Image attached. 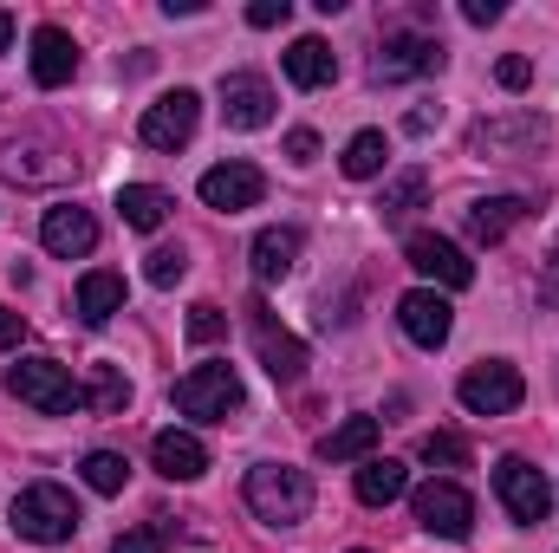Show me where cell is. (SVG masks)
I'll return each mask as SVG.
<instances>
[{
    "instance_id": "9c48e42d",
    "label": "cell",
    "mask_w": 559,
    "mask_h": 553,
    "mask_svg": "<svg viewBox=\"0 0 559 553\" xmlns=\"http://www.w3.org/2000/svg\"><path fill=\"white\" fill-rule=\"evenodd\" d=\"M455 398H462L475 416H508V411H521V398H527V378H521L508 358H488V365H468V372H462Z\"/></svg>"
},
{
    "instance_id": "d590c367",
    "label": "cell",
    "mask_w": 559,
    "mask_h": 553,
    "mask_svg": "<svg viewBox=\"0 0 559 553\" xmlns=\"http://www.w3.org/2000/svg\"><path fill=\"white\" fill-rule=\"evenodd\" d=\"M20 339H26V319L13 306H0V352H20Z\"/></svg>"
},
{
    "instance_id": "b9f144b4",
    "label": "cell",
    "mask_w": 559,
    "mask_h": 553,
    "mask_svg": "<svg viewBox=\"0 0 559 553\" xmlns=\"http://www.w3.org/2000/svg\"><path fill=\"white\" fill-rule=\"evenodd\" d=\"M352 553H365V548H352Z\"/></svg>"
},
{
    "instance_id": "ffe728a7",
    "label": "cell",
    "mask_w": 559,
    "mask_h": 553,
    "mask_svg": "<svg viewBox=\"0 0 559 553\" xmlns=\"http://www.w3.org/2000/svg\"><path fill=\"white\" fill-rule=\"evenodd\" d=\"M280 66H286V79H293L299 92H319V85H332V79H338V59H332V46H325V39H312V33H306V39H293Z\"/></svg>"
},
{
    "instance_id": "836d02e7",
    "label": "cell",
    "mask_w": 559,
    "mask_h": 553,
    "mask_svg": "<svg viewBox=\"0 0 559 553\" xmlns=\"http://www.w3.org/2000/svg\"><path fill=\"white\" fill-rule=\"evenodd\" d=\"M286 20H293V0H254L248 7V26H261V33L267 26H286Z\"/></svg>"
},
{
    "instance_id": "44dd1931",
    "label": "cell",
    "mask_w": 559,
    "mask_h": 553,
    "mask_svg": "<svg viewBox=\"0 0 559 553\" xmlns=\"http://www.w3.org/2000/svg\"><path fill=\"white\" fill-rule=\"evenodd\" d=\"M521 222H527V202H521V196H488V202H475V209H468V235H475V242H488V248H495V242H508Z\"/></svg>"
},
{
    "instance_id": "4dcf8cb0",
    "label": "cell",
    "mask_w": 559,
    "mask_h": 553,
    "mask_svg": "<svg viewBox=\"0 0 559 553\" xmlns=\"http://www.w3.org/2000/svg\"><path fill=\"white\" fill-rule=\"evenodd\" d=\"M423 462H436V469H468V443L449 436V430H429V436H423Z\"/></svg>"
},
{
    "instance_id": "7c38bea8",
    "label": "cell",
    "mask_w": 559,
    "mask_h": 553,
    "mask_svg": "<svg viewBox=\"0 0 559 553\" xmlns=\"http://www.w3.org/2000/svg\"><path fill=\"white\" fill-rule=\"evenodd\" d=\"M261 196H267V176H261L254 163H241V156H228V163H215V169L202 176V202L222 209V215H241V209H254Z\"/></svg>"
},
{
    "instance_id": "277c9868",
    "label": "cell",
    "mask_w": 559,
    "mask_h": 553,
    "mask_svg": "<svg viewBox=\"0 0 559 553\" xmlns=\"http://www.w3.org/2000/svg\"><path fill=\"white\" fill-rule=\"evenodd\" d=\"M7 391L46 416H72L85 404V391L72 385V372L59 358H20V365H7Z\"/></svg>"
},
{
    "instance_id": "ac0fdd59",
    "label": "cell",
    "mask_w": 559,
    "mask_h": 553,
    "mask_svg": "<svg viewBox=\"0 0 559 553\" xmlns=\"http://www.w3.org/2000/svg\"><path fill=\"white\" fill-rule=\"evenodd\" d=\"M150 462H156V475H169V482H195V475L209 469V449H202V436H189V430H156Z\"/></svg>"
},
{
    "instance_id": "3957f363",
    "label": "cell",
    "mask_w": 559,
    "mask_h": 553,
    "mask_svg": "<svg viewBox=\"0 0 559 553\" xmlns=\"http://www.w3.org/2000/svg\"><path fill=\"white\" fill-rule=\"evenodd\" d=\"M169 404H176L182 416H195V423H228V416H241L248 391H241L235 365H195V372H182V378H176Z\"/></svg>"
},
{
    "instance_id": "5bb4252c",
    "label": "cell",
    "mask_w": 559,
    "mask_h": 553,
    "mask_svg": "<svg viewBox=\"0 0 559 553\" xmlns=\"http://www.w3.org/2000/svg\"><path fill=\"white\" fill-rule=\"evenodd\" d=\"M222 118L235 131H267L274 125V85L261 72H228L222 79Z\"/></svg>"
},
{
    "instance_id": "d6986e66",
    "label": "cell",
    "mask_w": 559,
    "mask_h": 553,
    "mask_svg": "<svg viewBox=\"0 0 559 553\" xmlns=\"http://www.w3.org/2000/svg\"><path fill=\"white\" fill-rule=\"evenodd\" d=\"M378 436H384V423H378V416H345L338 430H325V436H319V462H371Z\"/></svg>"
},
{
    "instance_id": "1f68e13d",
    "label": "cell",
    "mask_w": 559,
    "mask_h": 553,
    "mask_svg": "<svg viewBox=\"0 0 559 553\" xmlns=\"http://www.w3.org/2000/svg\"><path fill=\"white\" fill-rule=\"evenodd\" d=\"M143 274H150V286H176V280L189 274V255L176 242H163V248H150V268Z\"/></svg>"
},
{
    "instance_id": "8992f818",
    "label": "cell",
    "mask_w": 559,
    "mask_h": 553,
    "mask_svg": "<svg viewBox=\"0 0 559 553\" xmlns=\"http://www.w3.org/2000/svg\"><path fill=\"white\" fill-rule=\"evenodd\" d=\"M495 495H501V508L514 515V528H540L547 508H554V489H547V475H540L527 456H501V462H495Z\"/></svg>"
},
{
    "instance_id": "6da1fadb",
    "label": "cell",
    "mask_w": 559,
    "mask_h": 553,
    "mask_svg": "<svg viewBox=\"0 0 559 553\" xmlns=\"http://www.w3.org/2000/svg\"><path fill=\"white\" fill-rule=\"evenodd\" d=\"M7 521H13V534L20 541H33V548H66L72 534H79V502H72V489H59V482H26L20 495H13V508H7Z\"/></svg>"
},
{
    "instance_id": "ab89813d",
    "label": "cell",
    "mask_w": 559,
    "mask_h": 553,
    "mask_svg": "<svg viewBox=\"0 0 559 553\" xmlns=\"http://www.w3.org/2000/svg\"><path fill=\"white\" fill-rule=\"evenodd\" d=\"M540 293H547V299H559V248H554V261H547V280H540Z\"/></svg>"
},
{
    "instance_id": "d4e9b609",
    "label": "cell",
    "mask_w": 559,
    "mask_h": 553,
    "mask_svg": "<svg viewBox=\"0 0 559 553\" xmlns=\"http://www.w3.org/2000/svg\"><path fill=\"white\" fill-rule=\"evenodd\" d=\"M338 163H345L352 183H371V176H384V163H391V138H384V131H358V138L345 143Z\"/></svg>"
},
{
    "instance_id": "484cf974",
    "label": "cell",
    "mask_w": 559,
    "mask_h": 553,
    "mask_svg": "<svg viewBox=\"0 0 559 553\" xmlns=\"http://www.w3.org/2000/svg\"><path fill=\"white\" fill-rule=\"evenodd\" d=\"M118 215H124L131 228H143V235H150V228H163L169 196H163V189H150V183H124V189H118Z\"/></svg>"
},
{
    "instance_id": "f546056e",
    "label": "cell",
    "mask_w": 559,
    "mask_h": 553,
    "mask_svg": "<svg viewBox=\"0 0 559 553\" xmlns=\"http://www.w3.org/2000/svg\"><path fill=\"white\" fill-rule=\"evenodd\" d=\"M182 332H189V345H215V339H228V313H222L215 299H195Z\"/></svg>"
},
{
    "instance_id": "83f0119b",
    "label": "cell",
    "mask_w": 559,
    "mask_h": 553,
    "mask_svg": "<svg viewBox=\"0 0 559 553\" xmlns=\"http://www.w3.org/2000/svg\"><path fill=\"white\" fill-rule=\"evenodd\" d=\"M423 196H429V176H423V169H404V176H391V183H384L378 215H384V222H404L411 209H423Z\"/></svg>"
},
{
    "instance_id": "60d3db41",
    "label": "cell",
    "mask_w": 559,
    "mask_h": 553,
    "mask_svg": "<svg viewBox=\"0 0 559 553\" xmlns=\"http://www.w3.org/2000/svg\"><path fill=\"white\" fill-rule=\"evenodd\" d=\"M13 46V13H0V52Z\"/></svg>"
},
{
    "instance_id": "7402d4cb",
    "label": "cell",
    "mask_w": 559,
    "mask_h": 553,
    "mask_svg": "<svg viewBox=\"0 0 559 553\" xmlns=\"http://www.w3.org/2000/svg\"><path fill=\"white\" fill-rule=\"evenodd\" d=\"M299 248H306L299 228H261L254 235V280H286L299 268Z\"/></svg>"
},
{
    "instance_id": "cb8c5ba5",
    "label": "cell",
    "mask_w": 559,
    "mask_h": 553,
    "mask_svg": "<svg viewBox=\"0 0 559 553\" xmlns=\"http://www.w3.org/2000/svg\"><path fill=\"white\" fill-rule=\"evenodd\" d=\"M111 313H124V274L98 268V274L79 280V319H85V326H105Z\"/></svg>"
},
{
    "instance_id": "ba28073f",
    "label": "cell",
    "mask_w": 559,
    "mask_h": 553,
    "mask_svg": "<svg viewBox=\"0 0 559 553\" xmlns=\"http://www.w3.org/2000/svg\"><path fill=\"white\" fill-rule=\"evenodd\" d=\"M554 138V125L540 118V111H501V118H481L475 131H468V150L475 156H534V150H547Z\"/></svg>"
},
{
    "instance_id": "4fadbf2b",
    "label": "cell",
    "mask_w": 559,
    "mask_h": 553,
    "mask_svg": "<svg viewBox=\"0 0 559 553\" xmlns=\"http://www.w3.org/2000/svg\"><path fill=\"white\" fill-rule=\"evenodd\" d=\"M397 326L411 332V345L436 352V345H449V332H455V306H449L436 286H417V293L397 299Z\"/></svg>"
},
{
    "instance_id": "e575fe53",
    "label": "cell",
    "mask_w": 559,
    "mask_h": 553,
    "mask_svg": "<svg viewBox=\"0 0 559 553\" xmlns=\"http://www.w3.org/2000/svg\"><path fill=\"white\" fill-rule=\"evenodd\" d=\"M495 79H501V85H508V92H527V79H534V66H527V59H521V52H508V59H501V66H495Z\"/></svg>"
},
{
    "instance_id": "9a60e30c",
    "label": "cell",
    "mask_w": 559,
    "mask_h": 553,
    "mask_svg": "<svg viewBox=\"0 0 559 553\" xmlns=\"http://www.w3.org/2000/svg\"><path fill=\"white\" fill-rule=\"evenodd\" d=\"M404 261H411L423 280H436V286H468V280H475V261H468L455 242H442V235H411V242H404Z\"/></svg>"
},
{
    "instance_id": "8d00e7d4",
    "label": "cell",
    "mask_w": 559,
    "mask_h": 553,
    "mask_svg": "<svg viewBox=\"0 0 559 553\" xmlns=\"http://www.w3.org/2000/svg\"><path fill=\"white\" fill-rule=\"evenodd\" d=\"M436 125H442V105H417V111L404 118V131H411V138H429Z\"/></svg>"
},
{
    "instance_id": "e0dca14e",
    "label": "cell",
    "mask_w": 559,
    "mask_h": 553,
    "mask_svg": "<svg viewBox=\"0 0 559 553\" xmlns=\"http://www.w3.org/2000/svg\"><path fill=\"white\" fill-rule=\"evenodd\" d=\"M72 72H79L72 33H66V26H39V33H33V85H39V92H59V85H72Z\"/></svg>"
},
{
    "instance_id": "52a82bcc",
    "label": "cell",
    "mask_w": 559,
    "mask_h": 553,
    "mask_svg": "<svg viewBox=\"0 0 559 553\" xmlns=\"http://www.w3.org/2000/svg\"><path fill=\"white\" fill-rule=\"evenodd\" d=\"M411 515H417L423 534H442V541H468V528H475V502H468V489L449 482V475L423 482L417 495H411Z\"/></svg>"
},
{
    "instance_id": "4316f807",
    "label": "cell",
    "mask_w": 559,
    "mask_h": 553,
    "mask_svg": "<svg viewBox=\"0 0 559 553\" xmlns=\"http://www.w3.org/2000/svg\"><path fill=\"white\" fill-rule=\"evenodd\" d=\"M85 404L98 416H124L131 411V378L118 372V365H92V391H85Z\"/></svg>"
},
{
    "instance_id": "5b68a950",
    "label": "cell",
    "mask_w": 559,
    "mask_h": 553,
    "mask_svg": "<svg viewBox=\"0 0 559 553\" xmlns=\"http://www.w3.org/2000/svg\"><path fill=\"white\" fill-rule=\"evenodd\" d=\"M449 66V46L436 33H384V46L371 52V85H404V79H429Z\"/></svg>"
},
{
    "instance_id": "7a4b0ae2",
    "label": "cell",
    "mask_w": 559,
    "mask_h": 553,
    "mask_svg": "<svg viewBox=\"0 0 559 553\" xmlns=\"http://www.w3.org/2000/svg\"><path fill=\"white\" fill-rule=\"evenodd\" d=\"M248 508L267 521V528H299L312 515V475L293 469V462H261L248 469Z\"/></svg>"
},
{
    "instance_id": "8fae6325",
    "label": "cell",
    "mask_w": 559,
    "mask_h": 553,
    "mask_svg": "<svg viewBox=\"0 0 559 553\" xmlns=\"http://www.w3.org/2000/svg\"><path fill=\"white\" fill-rule=\"evenodd\" d=\"M248 332H254V352H261V365H267L274 385H299L306 378V345L286 326H274L267 306H248Z\"/></svg>"
},
{
    "instance_id": "f35d334b",
    "label": "cell",
    "mask_w": 559,
    "mask_h": 553,
    "mask_svg": "<svg viewBox=\"0 0 559 553\" xmlns=\"http://www.w3.org/2000/svg\"><path fill=\"white\" fill-rule=\"evenodd\" d=\"M286 156H293V163H312V156H319V138H312V131H286Z\"/></svg>"
},
{
    "instance_id": "30bf717a",
    "label": "cell",
    "mask_w": 559,
    "mask_h": 553,
    "mask_svg": "<svg viewBox=\"0 0 559 553\" xmlns=\"http://www.w3.org/2000/svg\"><path fill=\"white\" fill-rule=\"evenodd\" d=\"M195 125H202V98L176 85V92H163V98L143 111L138 138L150 143V150H182V143L195 138Z\"/></svg>"
},
{
    "instance_id": "2e32d148",
    "label": "cell",
    "mask_w": 559,
    "mask_h": 553,
    "mask_svg": "<svg viewBox=\"0 0 559 553\" xmlns=\"http://www.w3.org/2000/svg\"><path fill=\"white\" fill-rule=\"evenodd\" d=\"M39 242H46V255H59V261H79V255H92V248H98V222H92V209H72V202H59V209H46V222H39Z\"/></svg>"
},
{
    "instance_id": "603a6c76",
    "label": "cell",
    "mask_w": 559,
    "mask_h": 553,
    "mask_svg": "<svg viewBox=\"0 0 559 553\" xmlns=\"http://www.w3.org/2000/svg\"><path fill=\"white\" fill-rule=\"evenodd\" d=\"M404 489H411V469L391 462V456H371V462L358 469V502H365V508H391Z\"/></svg>"
},
{
    "instance_id": "d6a6232c",
    "label": "cell",
    "mask_w": 559,
    "mask_h": 553,
    "mask_svg": "<svg viewBox=\"0 0 559 553\" xmlns=\"http://www.w3.org/2000/svg\"><path fill=\"white\" fill-rule=\"evenodd\" d=\"M111 553H163V528H124Z\"/></svg>"
},
{
    "instance_id": "f1b7e54d",
    "label": "cell",
    "mask_w": 559,
    "mask_h": 553,
    "mask_svg": "<svg viewBox=\"0 0 559 553\" xmlns=\"http://www.w3.org/2000/svg\"><path fill=\"white\" fill-rule=\"evenodd\" d=\"M79 475H85V489H98V495H124V482H131V462H124L118 449H92V456L79 462Z\"/></svg>"
},
{
    "instance_id": "74e56055",
    "label": "cell",
    "mask_w": 559,
    "mask_h": 553,
    "mask_svg": "<svg viewBox=\"0 0 559 553\" xmlns=\"http://www.w3.org/2000/svg\"><path fill=\"white\" fill-rule=\"evenodd\" d=\"M462 20L468 26H495L501 20V0H462Z\"/></svg>"
}]
</instances>
